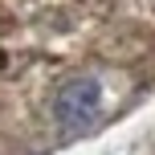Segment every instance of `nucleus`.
<instances>
[{
	"mask_svg": "<svg viewBox=\"0 0 155 155\" xmlns=\"http://www.w3.org/2000/svg\"><path fill=\"white\" fill-rule=\"evenodd\" d=\"M98 106H102V86L94 78H74L53 98V114L65 131H86L98 118Z\"/></svg>",
	"mask_w": 155,
	"mask_h": 155,
	"instance_id": "nucleus-1",
	"label": "nucleus"
}]
</instances>
